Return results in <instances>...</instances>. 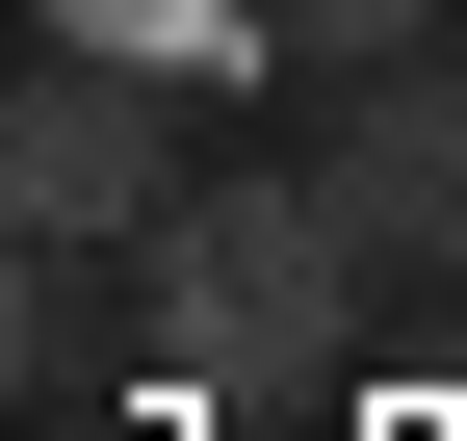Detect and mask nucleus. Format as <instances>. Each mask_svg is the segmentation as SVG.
<instances>
[{
  "label": "nucleus",
  "instance_id": "1",
  "mask_svg": "<svg viewBox=\"0 0 467 441\" xmlns=\"http://www.w3.org/2000/svg\"><path fill=\"white\" fill-rule=\"evenodd\" d=\"M337 312H364V208H337L312 156L182 182V208H156V260H130V364H156V415H208V390H312Z\"/></svg>",
  "mask_w": 467,
  "mask_h": 441
},
{
  "label": "nucleus",
  "instance_id": "2",
  "mask_svg": "<svg viewBox=\"0 0 467 441\" xmlns=\"http://www.w3.org/2000/svg\"><path fill=\"white\" fill-rule=\"evenodd\" d=\"M156 208H182V104H156L130 52H52V26H26V104H0V234H52V260H156Z\"/></svg>",
  "mask_w": 467,
  "mask_h": 441
},
{
  "label": "nucleus",
  "instance_id": "3",
  "mask_svg": "<svg viewBox=\"0 0 467 441\" xmlns=\"http://www.w3.org/2000/svg\"><path fill=\"white\" fill-rule=\"evenodd\" d=\"M312 182L364 208V260L467 286V52H364V78L312 104Z\"/></svg>",
  "mask_w": 467,
  "mask_h": 441
},
{
  "label": "nucleus",
  "instance_id": "4",
  "mask_svg": "<svg viewBox=\"0 0 467 441\" xmlns=\"http://www.w3.org/2000/svg\"><path fill=\"white\" fill-rule=\"evenodd\" d=\"M104 338H130V260H52V234H26V286H0V364H26V415H104Z\"/></svg>",
  "mask_w": 467,
  "mask_h": 441
},
{
  "label": "nucleus",
  "instance_id": "5",
  "mask_svg": "<svg viewBox=\"0 0 467 441\" xmlns=\"http://www.w3.org/2000/svg\"><path fill=\"white\" fill-rule=\"evenodd\" d=\"M52 52H130V78H208V52H260V0H26Z\"/></svg>",
  "mask_w": 467,
  "mask_h": 441
},
{
  "label": "nucleus",
  "instance_id": "6",
  "mask_svg": "<svg viewBox=\"0 0 467 441\" xmlns=\"http://www.w3.org/2000/svg\"><path fill=\"white\" fill-rule=\"evenodd\" d=\"M260 52H312V78H364V52H441V0H260Z\"/></svg>",
  "mask_w": 467,
  "mask_h": 441
},
{
  "label": "nucleus",
  "instance_id": "7",
  "mask_svg": "<svg viewBox=\"0 0 467 441\" xmlns=\"http://www.w3.org/2000/svg\"><path fill=\"white\" fill-rule=\"evenodd\" d=\"M26 441H156V415H26Z\"/></svg>",
  "mask_w": 467,
  "mask_h": 441
}]
</instances>
